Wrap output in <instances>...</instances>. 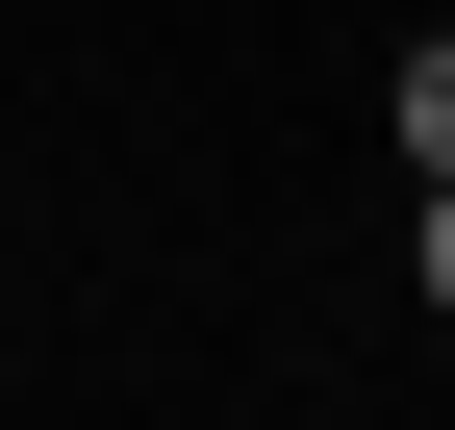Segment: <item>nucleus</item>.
<instances>
[{"instance_id":"f257e3e1","label":"nucleus","mask_w":455,"mask_h":430,"mask_svg":"<svg viewBox=\"0 0 455 430\" xmlns=\"http://www.w3.org/2000/svg\"><path fill=\"white\" fill-rule=\"evenodd\" d=\"M405 152H430V178H455V26L405 51Z\"/></svg>"},{"instance_id":"f03ea898","label":"nucleus","mask_w":455,"mask_h":430,"mask_svg":"<svg viewBox=\"0 0 455 430\" xmlns=\"http://www.w3.org/2000/svg\"><path fill=\"white\" fill-rule=\"evenodd\" d=\"M430 304H455V178H430Z\"/></svg>"}]
</instances>
